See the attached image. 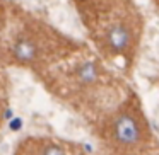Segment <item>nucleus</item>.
<instances>
[{
  "label": "nucleus",
  "mask_w": 159,
  "mask_h": 155,
  "mask_svg": "<svg viewBox=\"0 0 159 155\" xmlns=\"http://www.w3.org/2000/svg\"><path fill=\"white\" fill-rule=\"evenodd\" d=\"M0 126H2V114H0Z\"/></svg>",
  "instance_id": "423d86ee"
},
{
  "label": "nucleus",
  "mask_w": 159,
  "mask_h": 155,
  "mask_svg": "<svg viewBox=\"0 0 159 155\" xmlns=\"http://www.w3.org/2000/svg\"><path fill=\"white\" fill-rule=\"evenodd\" d=\"M11 56L17 65H31L39 58V45L34 38L21 34L11 46Z\"/></svg>",
  "instance_id": "f03ea898"
},
{
  "label": "nucleus",
  "mask_w": 159,
  "mask_h": 155,
  "mask_svg": "<svg viewBox=\"0 0 159 155\" xmlns=\"http://www.w3.org/2000/svg\"><path fill=\"white\" fill-rule=\"evenodd\" d=\"M74 79H75V82L79 84V85L91 87V85L99 82L101 70H99V67H98L96 62L87 60V62H82L80 65H77V68L74 70Z\"/></svg>",
  "instance_id": "20e7f679"
},
{
  "label": "nucleus",
  "mask_w": 159,
  "mask_h": 155,
  "mask_svg": "<svg viewBox=\"0 0 159 155\" xmlns=\"http://www.w3.org/2000/svg\"><path fill=\"white\" fill-rule=\"evenodd\" d=\"M38 155H67V152L62 145L55 143V141H46L39 147Z\"/></svg>",
  "instance_id": "39448f33"
},
{
  "label": "nucleus",
  "mask_w": 159,
  "mask_h": 155,
  "mask_svg": "<svg viewBox=\"0 0 159 155\" xmlns=\"http://www.w3.org/2000/svg\"><path fill=\"white\" fill-rule=\"evenodd\" d=\"M104 41H106V46L111 53L123 55V53L128 51V48L132 45V31L123 22H118V24H113L106 31Z\"/></svg>",
  "instance_id": "7ed1b4c3"
},
{
  "label": "nucleus",
  "mask_w": 159,
  "mask_h": 155,
  "mask_svg": "<svg viewBox=\"0 0 159 155\" xmlns=\"http://www.w3.org/2000/svg\"><path fill=\"white\" fill-rule=\"evenodd\" d=\"M111 135H113L115 143H118L123 148L139 147L145 138V131L142 128L140 119L132 111H123L115 118Z\"/></svg>",
  "instance_id": "f257e3e1"
}]
</instances>
